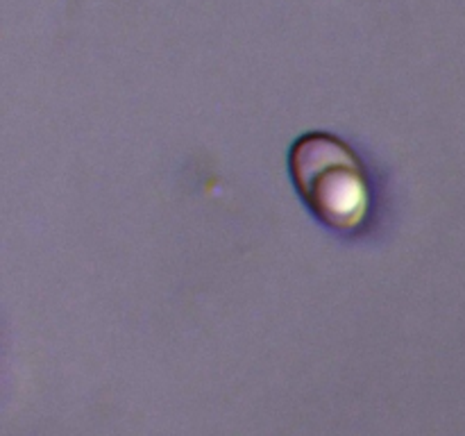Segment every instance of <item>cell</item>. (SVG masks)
<instances>
[{"label": "cell", "instance_id": "6da1fadb", "mask_svg": "<svg viewBox=\"0 0 465 436\" xmlns=\"http://www.w3.org/2000/svg\"><path fill=\"white\" fill-rule=\"evenodd\" d=\"M289 173L304 207L321 225L336 232L361 227L371 209L366 168L352 148L327 132L295 139Z\"/></svg>", "mask_w": 465, "mask_h": 436}]
</instances>
